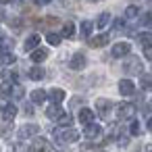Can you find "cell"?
Listing matches in <instances>:
<instances>
[{"mask_svg":"<svg viewBox=\"0 0 152 152\" xmlns=\"http://www.w3.org/2000/svg\"><path fill=\"white\" fill-rule=\"evenodd\" d=\"M125 17H127V19H133V17H137V7H127V11H125Z\"/></svg>","mask_w":152,"mask_h":152,"instance_id":"obj_30","label":"cell"},{"mask_svg":"<svg viewBox=\"0 0 152 152\" xmlns=\"http://www.w3.org/2000/svg\"><path fill=\"white\" fill-rule=\"evenodd\" d=\"M140 25L142 27H152V13H144L140 17Z\"/></svg>","mask_w":152,"mask_h":152,"instance_id":"obj_23","label":"cell"},{"mask_svg":"<svg viewBox=\"0 0 152 152\" xmlns=\"http://www.w3.org/2000/svg\"><path fill=\"white\" fill-rule=\"evenodd\" d=\"M46 56H48V50H44V48H36V50L31 52V61H34V63H42Z\"/></svg>","mask_w":152,"mask_h":152,"instance_id":"obj_17","label":"cell"},{"mask_svg":"<svg viewBox=\"0 0 152 152\" xmlns=\"http://www.w3.org/2000/svg\"><path fill=\"white\" fill-rule=\"evenodd\" d=\"M61 36H65V38H73V36H75V25H73L71 21H69V23H65V25H63V34H61Z\"/></svg>","mask_w":152,"mask_h":152,"instance_id":"obj_22","label":"cell"},{"mask_svg":"<svg viewBox=\"0 0 152 152\" xmlns=\"http://www.w3.org/2000/svg\"><path fill=\"white\" fill-rule=\"evenodd\" d=\"M144 54H146L148 58H152V46H150V48H144Z\"/></svg>","mask_w":152,"mask_h":152,"instance_id":"obj_35","label":"cell"},{"mask_svg":"<svg viewBox=\"0 0 152 152\" xmlns=\"http://www.w3.org/2000/svg\"><path fill=\"white\" fill-rule=\"evenodd\" d=\"M38 44H40V36H38V34H34V36H29V38L25 40V50L34 52V50L38 48Z\"/></svg>","mask_w":152,"mask_h":152,"instance_id":"obj_16","label":"cell"},{"mask_svg":"<svg viewBox=\"0 0 152 152\" xmlns=\"http://www.w3.org/2000/svg\"><path fill=\"white\" fill-rule=\"evenodd\" d=\"M36 133H38V125H23V127L19 129V137H21V140L31 137V135H36Z\"/></svg>","mask_w":152,"mask_h":152,"instance_id":"obj_10","label":"cell"},{"mask_svg":"<svg viewBox=\"0 0 152 152\" xmlns=\"http://www.w3.org/2000/svg\"><path fill=\"white\" fill-rule=\"evenodd\" d=\"M38 2H40V4H42V2H48V0H38Z\"/></svg>","mask_w":152,"mask_h":152,"instance_id":"obj_40","label":"cell"},{"mask_svg":"<svg viewBox=\"0 0 152 152\" xmlns=\"http://www.w3.org/2000/svg\"><path fill=\"white\" fill-rule=\"evenodd\" d=\"M83 133H86V137L92 140V137H98V135L102 133V127L96 125V123H90V125H86V131H83Z\"/></svg>","mask_w":152,"mask_h":152,"instance_id":"obj_11","label":"cell"},{"mask_svg":"<svg viewBox=\"0 0 152 152\" xmlns=\"http://www.w3.org/2000/svg\"><path fill=\"white\" fill-rule=\"evenodd\" d=\"M142 88L144 90H152V77L150 75H142Z\"/></svg>","mask_w":152,"mask_h":152,"instance_id":"obj_29","label":"cell"},{"mask_svg":"<svg viewBox=\"0 0 152 152\" xmlns=\"http://www.w3.org/2000/svg\"><path fill=\"white\" fill-rule=\"evenodd\" d=\"M46 117H48V119H61V117H63L61 106H58V104H50V106L46 108Z\"/></svg>","mask_w":152,"mask_h":152,"instance_id":"obj_14","label":"cell"},{"mask_svg":"<svg viewBox=\"0 0 152 152\" xmlns=\"http://www.w3.org/2000/svg\"><path fill=\"white\" fill-rule=\"evenodd\" d=\"M11 92H13L11 83H2V86H0V98H9V96H11Z\"/></svg>","mask_w":152,"mask_h":152,"instance_id":"obj_26","label":"cell"},{"mask_svg":"<svg viewBox=\"0 0 152 152\" xmlns=\"http://www.w3.org/2000/svg\"><path fill=\"white\" fill-rule=\"evenodd\" d=\"M54 135H56V140L61 144H69V142H77L79 140V133L75 129H58Z\"/></svg>","mask_w":152,"mask_h":152,"instance_id":"obj_1","label":"cell"},{"mask_svg":"<svg viewBox=\"0 0 152 152\" xmlns=\"http://www.w3.org/2000/svg\"><path fill=\"white\" fill-rule=\"evenodd\" d=\"M150 104H152V102H150Z\"/></svg>","mask_w":152,"mask_h":152,"instance_id":"obj_42","label":"cell"},{"mask_svg":"<svg viewBox=\"0 0 152 152\" xmlns=\"http://www.w3.org/2000/svg\"><path fill=\"white\" fill-rule=\"evenodd\" d=\"M92 27H94V25H92V21H83V23H81V36H83V38H88V36L92 34Z\"/></svg>","mask_w":152,"mask_h":152,"instance_id":"obj_25","label":"cell"},{"mask_svg":"<svg viewBox=\"0 0 152 152\" xmlns=\"http://www.w3.org/2000/svg\"><path fill=\"white\" fill-rule=\"evenodd\" d=\"M25 113H27V115H34V106H31V104H25Z\"/></svg>","mask_w":152,"mask_h":152,"instance_id":"obj_34","label":"cell"},{"mask_svg":"<svg viewBox=\"0 0 152 152\" xmlns=\"http://www.w3.org/2000/svg\"><path fill=\"white\" fill-rule=\"evenodd\" d=\"M110 108H113V102H110V100H106V98H98V100H96V110H98V115H100V117H104V119H106Z\"/></svg>","mask_w":152,"mask_h":152,"instance_id":"obj_4","label":"cell"},{"mask_svg":"<svg viewBox=\"0 0 152 152\" xmlns=\"http://www.w3.org/2000/svg\"><path fill=\"white\" fill-rule=\"evenodd\" d=\"M48 96H50V100H52L54 104H61V102L65 100V90H61V88H52V90L48 92Z\"/></svg>","mask_w":152,"mask_h":152,"instance_id":"obj_9","label":"cell"},{"mask_svg":"<svg viewBox=\"0 0 152 152\" xmlns=\"http://www.w3.org/2000/svg\"><path fill=\"white\" fill-rule=\"evenodd\" d=\"M29 152H52V148H50V144L46 142V140H42V137H38L34 144H31V148H29Z\"/></svg>","mask_w":152,"mask_h":152,"instance_id":"obj_5","label":"cell"},{"mask_svg":"<svg viewBox=\"0 0 152 152\" xmlns=\"http://www.w3.org/2000/svg\"><path fill=\"white\" fill-rule=\"evenodd\" d=\"M148 129H150V131H152V117H150V119H148Z\"/></svg>","mask_w":152,"mask_h":152,"instance_id":"obj_38","label":"cell"},{"mask_svg":"<svg viewBox=\"0 0 152 152\" xmlns=\"http://www.w3.org/2000/svg\"><path fill=\"white\" fill-rule=\"evenodd\" d=\"M79 121H81L83 125H90V123L94 121V110H90V108H81V110H79Z\"/></svg>","mask_w":152,"mask_h":152,"instance_id":"obj_15","label":"cell"},{"mask_svg":"<svg viewBox=\"0 0 152 152\" xmlns=\"http://www.w3.org/2000/svg\"><path fill=\"white\" fill-rule=\"evenodd\" d=\"M133 113H135L133 104H129V102H121V104H117V115H119L121 119H131Z\"/></svg>","mask_w":152,"mask_h":152,"instance_id":"obj_3","label":"cell"},{"mask_svg":"<svg viewBox=\"0 0 152 152\" xmlns=\"http://www.w3.org/2000/svg\"><path fill=\"white\" fill-rule=\"evenodd\" d=\"M123 69H125V73H129V75H140V73H142V61L135 58V56H131L129 61H125Z\"/></svg>","mask_w":152,"mask_h":152,"instance_id":"obj_2","label":"cell"},{"mask_svg":"<svg viewBox=\"0 0 152 152\" xmlns=\"http://www.w3.org/2000/svg\"><path fill=\"white\" fill-rule=\"evenodd\" d=\"M148 4H150V7H152V0H148Z\"/></svg>","mask_w":152,"mask_h":152,"instance_id":"obj_41","label":"cell"},{"mask_svg":"<svg viewBox=\"0 0 152 152\" xmlns=\"http://www.w3.org/2000/svg\"><path fill=\"white\" fill-rule=\"evenodd\" d=\"M115 27H117V29H121V27H123V21H121V19H117V21H115Z\"/></svg>","mask_w":152,"mask_h":152,"instance_id":"obj_37","label":"cell"},{"mask_svg":"<svg viewBox=\"0 0 152 152\" xmlns=\"http://www.w3.org/2000/svg\"><path fill=\"white\" fill-rule=\"evenodd\" d=\"M15 61H17V58H15V54H11V52H9V54H2V56H0V63H2V65H13Z\"/></svg>","mask_w":152,"mask_h":152,"instance_id":"obj_27","label":"cell"},{"mask_svg":"<svg viewBox=\"0 0 152 152\" xmlns=\"http://www.w3.org/2000/svg\"><path fill=\"white\" fill-rule=\"evenodd\" d=\"M44 75H46V71H44L42 67H31V69H29V77H31L34 81H40V79H44Z\"/></svg>","mask_w":152,"mask_h":152,"instance_id":"obj_18","label":"cell"},{"mask_svg":"<svg viewBox=\"0 0 152 152\" xmlns=\"http://www.w3.org/2000/svg\"><path fill=\"white\" fill-rule=\"evenodd\" d=\"M46 98H48V92H44V90H34V92H31V100H34L36 104H42Z\"/></svg>","mask_w":152,"mask_h":152,"instance_id":"obj_19","label":"cell"},{"mask_svg":"<svg viewBox=\"0 0 152 152\" xmlns=\"http://www.w3.org/2000/svg\"><path fill=\"white\" fill-rule=\"evenodd\" d=\"M108 42H110V36H108V34H100V36H96V38L90 40V46H92V48H102V46H106Z\"/></svg>","mask_w":152,"mask_h":152,"instance_id":"obj_6","label":"cell"},{"mask_svg":"<svg viewBox=\"0 0 152 152\" xmlns=\"http://www.w3.org/2000/svg\"><path fill=\"white\" fill-rule=\"evenodd\" d=\"M129 50H131V46H129V44H125V42L115 44V46H113V56H115V58H119V56H127V54H129Z\"/></svg>","mask_w":152,"mask_h":152,"instance_id":"obj_7","label":"cell"},{"mask_svg":"<svg viewBox=\"0 0 152 152\" xmlns=\"http://www.w3.org/2000/svg\"><path fill=\"white\" fill-rule=\"evenodd\" d=\"M71 69H83L86 67V56L81 54V52H77V54H73V58H71Z\"/></svg>","mask_w":152,"mask_h":152,"instance_id":"obj_12","label":"cell"},{"mask_svg":"<svg viewBox=\"0 0 152 152\" xmlns=\"http://www.w3.org/2000/svg\"><path fill=\"white\" fill-rule=\"evenodd\" d=\"M58 123H61V125H67V127H69V125L73 123V117H69V115H63V117L58 119Z\"/></svg>","mask_w":152,"mask_h":152,"instance_id":"obj_32","label":"cell"},{"mask_svg":"<svg viewBox=\"0 0 152 152\" xmlns=\"http://www.w3.org/2000/svg\"><path fill=\"white\" fill-rule=\"evenodd\" d=\"M129 133H133V135H140L142 131H140V123L137 121H131V125H129Z\"/></svg>","mask_w":152,"mask_h":152,"instance_id":"obj_31","label":"cell"},{"mask_svg":"<svg viewBox=\"0 0 152 152\" xmlns=\"http://www.w3.org/2000/svg\"><path fill=\"white\" fill-rule=\"evenodd\" d=\"M2 117H4V121H13L17 117V106L15 104H7L2 108Z\"/></svg>","mask_w":152,"mask_h":152,"instance_id":"obj_13","label":"cell"},{"mask_svg":"<svg viewBox=\"0 0 152 152\" xmlns=\"http://www.w3.org/2000/svg\"><path fill=\"white\" fill-rule=\"evenodd\" d=\"M11 48H13V40H11V38H0V52L9 54Z\"/></svg>","mask_w":152,"mask_h":152,"instance_id":"obj_21","label":"cell"},{"mask_svg":"<svg viewBox=\"0 0 152 152\" xmlns=\"http://www.w3.org/2000/svg\"><path fill=\"white\" fill-rule=\"evenodd\" d=\"M137 40H140V44H142L144 48H150V46H152V34H150V31L140 34V36H137Z\"/></svg>","mask_w":152,"mask_h":152,"instance_id":"obj_20","label":"cell"},{"mask_svg":"<svg viewBox=\"0 0 152 152\" xmlns=\"http://www.w3.org/2000/svg\"><path fill=\"white\" fill-rule=\"evenodd\" d=\"M7 133H9V127L2 125V127H0V135H7Z\"/></svg>","mask_w":152,"mask_h":152,"instance_id":"obj_36","label":"cell"},{"mask_svg":"<svg viewBox=\"0 0 152 152\" xmlns=\"http://www.w3.org/2000/svg\"><path fill=\"white\" fill-rule=\"evenodd\" d=\"M119 92H121L123 96H131V94L135 92L133 81H129V79H121V81H119Z\"/></svg>","mask_w":152,"mask_h":152,"instance_id":"obj_8","label":"cell"},{"mask_svg":"<svg viewBox=\"0 0 152 152\" xmlns=\"http://www.w3.org/2000/svg\"><path fill=\"white\" fill-rule=\"evenodd\" d=\"M108 21H110V15H108V13H102V15L98 17V21H96V25H98V27L102 29V27H106V25H108Z\"/></svg>","mask_w":152,"mask_h":152,"instance_id":"obj_24","label":"cell"},{"mask_svg":"<svg viewBox=\"0 0 152 152\" xmlns=\"http://www.w3.org/2000/svg\"><path fill=\"white\" fill-rule=\"evenodd\" d=\"M13 94H15V98H21V96H23V88H21V86H17V88L13 90Z\"/></svg>","mask_w":152,"mask_h":152,"instance_id":"obj_33","label":"cell"},{"mask_svg":"<svg viewBox=\"0 0 152 152\" xmlns=\"http://www.w3.org/2000/svg\"><path fill=\"white\" fill-rule=\"evenodd\" d=\"M11 2V0H0V4H9Z\"/></svg>","mask_w":152,"mask_h":152,"instance_id":"obj_39","label":"cell"},{"mask_svg":"<svg viewBox=\"0 0 152 152\" xmlns=\"http://www.w3.org/2000/svg\"><path fill=\"white\" fill-rule=\"evenodd\" d=\"M46 40H48V44H52V46H58V44H61V36H58V34H48Z\"/></svg>","mask_w":152,"mask_h":152,"instance_id":"obj_28","label":"cell"}]
</instances>
